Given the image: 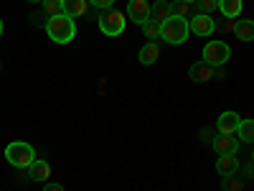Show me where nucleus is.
<instances>
[{
	"label": "nucleus",
	"mask_w": 254,
	"mask_h": 191,
	"mask_svg": "<svg viewBox=\"0 0 254 191\" xmlns=\"http://www.w3.org/2000/svg\"><path fill=\"white\" fill-rule=\"evenodd\" d=\"M46 33L49 38L54 41V44H69V41H74L76 36V26H74V18L69 15H51L46 20Z\"/></svg>",
	"instance_id": "f257e3e1"
},
{
	"label": "nucleus",
	"mask_w": 254,
	"mask_h": 191,
	"mask_svg": "<svg viewBox=\"0 0 254 191\" xmlns=\"http://www.w3.org/2000/svg\"><path fill=\"white\" fill-rule=\"evenodd\" d=\"M188 31H190V26H188L186 18L171 15V18L165 20V23H160V38L168 41L171 46H181L183 41L188 38Z\"/></svg>",
	"instance_id": "f03ea898"
},
{
	"label": "nucleus",
	"mask_w": 254,
	"mask_h": 191,
	"mask_svg": "<svg viewBox=\"0 0 254 191\" xmlns=\"http://www.w3.org/2000/svg\"><path fill=\"white\" fill-rule=\"evenodd\" d=\"M5 161L13 168H28L36 161V151H33V145H28L23 140H13L5 148Z\"/></svg>",
	"instance_id": "7ed1b4c3"
},
{
	"label": "nucleus",
	"mask_w": 254,
	"mask_h": 191,
	"mask_svg": "<svg viewBox=\"0 0 254 191\" xmlns=\"http://www.w3.org/2000/svg\"><path fill=\"white\" fill-rule=\"evenodd\" d=\"M229 56H231V49L224 44V41H208V44L203 46V61L214 69L224 67V64L229 61Z\"/></svg>",
	"instance_id": "20e7f679"
},
{
	"label": "nucleus",
	"mask_w": 254,
	"mask_h": 191,
	"mask_svg": "<svg viewBox=\"0 0 254 191\" xmlns=\"http://www.w3.org/2000/svg\"><path fill=\"white\" fill-rule=\"evenodd\" d=\"M99 31L104 36H120L125 31V15L120 10H104L99 15Z\"/></svg>",
	"instance_id": "39448f33"
},
{
	"label": "nucleus",
	"mask_w": 254,
	"mask_h": 191,
	"mask_svg": "<svg viewBox=\"0 0 254 191\" xmlns=\"http://www.w3.org/2000/svg\"><path fill=\"white\" fill-rule=\"evenodd\" d=\"M190 33H196V36H211L216 31V23H214V18L206 15V13H196L193 18H190Z\"/></svg>",
	"instance_id": "423d86ee"
},
{
	"label": "nucleus",
	"mask_w": 254,
	"mask_h": 191,
	"mask_svg": "<svg viewBox=\"0 0 254 191\" xmlns=\"http://www.w3.org/2000/svg\"><path fill=\"white\" fill-rule=\"evenodd\" d=\"M211 145H214V151L219 156H237V151H239V140L234 135H224V133H219L211 140Z\"/></svg>",
	"instance_id": "0eeeda50"
},
{
	"label": "nucleus",
	"mask_w": 254,
	"mask_h": 191,
	"mask_svg": "<svg viewBox=\"0 0 254 191\" xmlns=\"http://www.w3.org/2000/svg\"><path fill=\"white\" fill-rule=\"evenodd\" d=\"M127 15L137 26H142L145 20H150V5H147V0H130L127 3Z\"/></svg>",
	"instance_id": "6e6552de"
},
{
	"label": "nucleus",
	"mask_w": 254,
	"mask_h": 191,
	"mask_svg": "<svg viewBox=\"0 0 254 191\" xmlns=\"http://www.w3.org/2000/svg\"><path fill=\"white\" fill-rule=\"evenodd\" d=\"M239 122H242V117H239L237 112L226 110V112L219 115L216 127H219V133H224V135H234V133H237V127H239Z\"/></svg>",
	"instance_id": "1a4fd4ad"
},
{
	"label": "nucleus",
	"mask_w": 254,
	"mask_h": 191,
	"mask_svg": "<svg viewBox=\"0 0 254 191\" xmlns=\"http://www.w3.org/2000/svg\"><path fill=\"white\" fill-rule=\"evenodd\" d=\"M216 171H219L221 179L234 176V174L239 171V158H237V156H219V161H216Z\"/></svg>",
	"instance_id": "9d476101"
},
{
	"label": "nucleus",
	"mask_w": 254,
	"mask_h": 191,
	"mask_svg": "<svg viewBox=\"0 0 254 191\" xmlns=\"http://www.w3.org/2000/svg\"><path fill=\"white\" fill-rule=\"evenodd\" d=\"M61 13L69 18L87 15V0H61Z\"/></svg>",
	"instance_id": "9b49d317"
},
{
	"label": "nucleus",
	"mask_w": 254,
	"mask_h": 191,
	"mask_svg": "<svg viewBox=\"0 0 254 191\" xmlns=\"http://www.w3.org/2000/svg\"><path fill=\"white\" fill-rule=\"evenodd\" d=\"M188 77L193 79V82H208L211 77H214V67H208L206 61H196V64H190V69H188Z\"/></svg>",
	"instance_id": "f8f14e48"
},
{
	"label": "nucleus",
	"mask_w": 254,
	"mask_h": 191,
	"mask_svg": "<svg viewBox=\"0 0 254 191\" xmlns=\"http://www.w3.org/2000/svg\"><path fill=\"white\" fill-rule=\"evenodd\" d=\"M49 176H51V166H49L46 161H38V158H36V161L28 166V179H31V181H44V184H46Z\"/></svg>",
	"instance_id": "ddd939ff"
},
{
	"label": "nucleus",
	"mask_w": 254,
	"mask_h": 191,
	"mask_svg": "<svg viewBox=\"0 0 254 191\" xmlns=\"http://www.w3.org/2000/svg\"><path fill=\"white\" fill-rule=\"evenodd\" d=\"M171 0H155V3L150 5V18L158 20V23H165L168 18H171Z\"/></svg>",
	"instance_id": "4468645a"
},
{
	"label": "nucleus",
	"mask_w": 254,
	"mask_h": 191,
	"mask_svg": "<svg viewBox=\"0 0 254 191\" xmlns=\"http://www.w3.org/2000/svg\"><path fill=\"white\" fill-rule=\"evenodd\" d=\"M158 56H160V49H158L155 41H147V44L140 49V54H137L140 64H145V67H150V64H155V61H158Z\"/></svg>",
	"instance_id": "2eb2a0df"
},
{
	"label": "nucleus",
	"mask_w": 254,
	"mask_h": 191,
	"mask_svg": "<svg viewBox=\"0 0 254 191\" xmlns=\"http://www.w3.org/2000/svg\"><path fill=\"white\" fill-rule=\"evenodd\" d=\"M242 5H244V0H219V10L231 20L242 13Z\"/></svg>",
	"instance_id": "dca6fc26"
},
{
	"label": "nucleus",
	"mask_w": 254,
	"mask_h": 191,
	"mask_svg": "<svg viewBox=\"0 0 254 191\" xmlns=\"http://www.w3.org/2000/svg\"><path fill=\"white\" fill-rule=\"evenodd\" d=\"M234 36L239 41H254V20H239L234 28Z\"/></svg>",
	"instance_id": "f3484780"
},
{
	"label": "nucleus",
	"mask_w": 254,
	"mask_h": 191,
	"mask_svg": "<svg viewBox=\"0 0 254 191\" xmlns=\"http://www.w3.org/2000/svg\"><path fill=\"white\" fill-rule=\"evenodd\" d=\"M237 140L254 143V120H242L237 127Z\"/></svg>",
	"instance_id": "a211bd4d"
},
{
	"label": "nucleus",
	"mask_w": 254,
	"mask_h": 191,
	"mask_svg": "<svg viewBox=\"0 0 254 191\" xmlns=\"http://www.w3.org/2000/svg\"><path fill=\"white\" fill-rule=\"evenodd\" d=\"M142 33L147 36V41H155V38H160V23H158V20H145V23H142Z\"/></svg>",
	"instance_id": "6ab92c4d"
},
{
	"label": "nucleus",
	"mask_w": 254,
	"mask_h": 191,
	"mask_svg": "<svg viewBox=\"0 0 254 191\" xmlns=\"http://www.w3.org/2000/svg\"><path fill=\"white\" fill-rule=\"evenodd\" d=\"M244 179H239V176H226L224 181H221V189L224 191H242L244 189Z\"/></svg>",
	"instance_id": "aec40b11"
},
{
	"label": "nucleus",
	"mask_w": 254,
	"mask_h": 191,
	"mask_svg": "<svg viewBox=\"0 0 254 191\" xmlns=\"http://www.w3.org/2000/svg\"><path fill=\"white\" fill-rule=\"evenodd\" d=\"M41 5H44L46 15H61V0H41Z\"/></svg>",
	"instance_id": "412c9836"
},
{
	"label": "nucleus",
	"mask_w": 254,
	"mask_h": 191,
	"mask_svg": "<svg viewBox=\"0 0 254 191\" xmlns=\"http://www.w3.org/2000/svg\"><path fill=\"white\" fill-rule=\"evenodd\" d=\"M171 13L176 18H186L188 20V3H183V0H176V3H171Z\"/></svg>",
	"instance_id": "4be33fe9"
},
{
	"label": "nucleus",
	"mask_w": 254,
	"mask_h": 191,
	"mask_svg": "<svg viewBox=\"0 0 254 191\" xmlns=\"http://www.w3.org/2000/svg\"><path fill=\"white\" fill-rule=\"evenodd\" d=\"M219 8V0H198V13H206V15H211Z\"/></svg>",
	"instance_id": "5701e85b"
},
{
	"label": "nucleus",
	"mask_w": 254,
	"mask_h": 191,
	"mask_svg": "<svg viewBox=\"0 0 254 191\" xmlns=\"http://www.w3.org/2000/svg\"><path fill=\"white\" fill-rule=\"evenodd\" d=\"M89 3H92L94 8H99V10H110V8L115 5V0H89Z\"/></svg>",
	"instance_id": "b1692460"
},
{
	"label": "nucleus",
	"mask_w": 254,
	"mask_h": 191,
	"mask_svg": "<svg viewBox=\"0 0 254 191\" xmlns=\"http://www.w3.org/2000/svg\"><path fill=\"white\" fill-rule=\"evenodd\" d=\"M44 191H64V186L61 184H54V181H46L44 184Z\"/></svg>",
	"instance_id": "393cba45"
},
{
	"label": "nucleus",
	"mask_w": 254,
	"mask_h": 191,
	"mask_svg": "<svg viewBox=\"0 0 254 191\" xmlns=\"http://www.w3.org/2000/svg\"><path fill=\"white\" fill-rule=\"evenodd\" d=\"M221 28H224V31H234V28H237V23H234L231 18H226L224 23H221Z\"/></svg>",
	"instance_id": "a878e982"
},
{
	"label": "nucleus",
	"mask_w": 254,
	"mask_h": 191,
	"mask_svg": "<svg viewBox=\"0 0 254 191\" xmlns=\"http://www.w3.org/2000/svg\"><path fill=\"white\" fill-rule=\"evenodd\" d=\"M0 36H3V18H0Z\"/></svg>",
	"instance_id": "bb28decb"
},
{
	"label": "nucleus",
	"mask_w": 254,
	"mask_h": 191,
	"mask_svg": "<svg viewBox=\"0 0 254 191\" xmlns=\"http://www.w3.org/2000/svg\"><path fill=\"white\" fill-rule=\"evenodd\" d=\"M183 3H188V5H190V3H198V0H183Z\"/></svg>",
	"instance_id": "cd10ccee"
},
{
	"label": "nucleus",
	"mask_w": 254,
	"mask_h": 191,
	"mask_svg": "<svg viewBox=\"0 0 254 191\" xmlns=\"http://www.w3.org/2000/svg\"><path fill=\"white\" fill-rule=\"evenodd\" d=\"M28 3H41V0H28Z\"/></svg>",
	"instance_id": "c85d7f7f"
},
{
	"label": "nucleus",
	"mask_w": 254,
	"mask_h": 191,
	"mask_svg": "<svg viewBox=\"0 0 254 191\" xmlns=\"http://www.w3.org/2000/svg\"><path fill=\"white\" fill-rule=\"evenodd\" d=\"M252 163H254V151H252Z\"/></svg>",
	"instance_id": "c756f323"
}]
</instances>
